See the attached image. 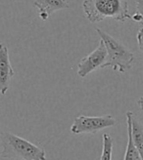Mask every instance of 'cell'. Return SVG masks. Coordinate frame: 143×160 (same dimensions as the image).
<instances>
[{"label":"cell","mask_w":143,"mask_h":160,"mask_svg":"<svg viewBox=\"0 0 143 160\" xmlns=\"http://www.w3.org/2000/svg\"><path fill=\"white\" fill-rule=\"evenodd\" d=\"M113 138L107 133L103 134V148L100 160H112L113 155Z\"/></svg>","instance_id":"cell-10"},{"label":"cell","mask_w":143,"mask_h":160,"mask_svg":"<svg viewBox=\"0 0 143 160\" xmlns=\"http://www.w3.org/2000/svg\"><path fill=\"white\" fill-rule=\"evenodd\" d=\"M116 124V119L112 115L104 116H85L79 115L75 118L73 125L71 126V132L78 134H94Z\"/></svg>","instance_id":"cell-4"},{"label":"cell","mask_w":143,"mask_h":160,"mask_svg":"<svg viewBox=\"0 0 143 160\" xmlns=\"http://www.w3.org/2000/svg\"><path fill=\"white\" fill-rule=\"evenodd\" d=\"M1 158L21 160H46V152L41 148L10 132L2 131Z\"/></svg>","instance_id":"cell-2"},{"label":"cell","mask_w":143,"mask_h":160,"mask_svg":"<svg viewBox=\"0 0 143 160\" xmlns=\"http://www.w3.org/2000/svg\"><path fill=\"white\" fill-rule=\"evenodd\" d=\"M15 70L11 65L9 50L4 43H0V93L5 95L10 87Z\"/></svg>","instance_id":"cell-6"},{"label":"cell","mask_w":143,"mask_h":160,"mask_svg":"<svg viewBox=\"0 0 143 160\" xmlns=\"http://www.w3.org/2000/svg\"><path fill=\"white\" fill-rule=\"evenodd\" d=\"M126 116L130 117L131 123V137L134 146L136 147L138 152L143 160V123L137 120L131 111L126 112Z\"/></svg>","instance_id":"cell-8"},{"label":"cell","mask_w":143,"mask_h":160,"mask_svg":"<svg viewBox=\"0 0 143 160\" xmlns=\"http://www.w3.org/2000/svg\"><path fill=\"white\" fill-rule=\"evenodd\" d=\"M34 6L38 10L37 15L42 21L48 20L55 12L70 8L67 0H34Z\"/></svg>","instance_id":"cell-7"},{"label":"cell","mask_w":143,"mask_h":160,"mask_svg":"<svg viewBox=\"0 0 143 160\" xmlns=\"http://www.w3.org/2000/svg\"><path fill=\"white\" fill-rule=\"evenodd\" d=\"M106 59H107L106 46L104 42H103V40H100L97 48H95L94 51H92L88 56H85L78 62L77 75L83 78L89 73H91L95 69L101 68L103 63L106 62Z\"/></svg>","instance_id":"cell-5"},{"label":"cell","mask_w":143,"mask_h":160,"mask_svg":"<svg viewBox=\"0 0 143 160\" xmlns=\"http://www.w3.org/2000/svg\"><path fill=\"white\" fill-rule=\"evenodd\" d=\"M95 30L100 36V39L103 40L107 49V59L101 68H111L121 73H124L130 69L134 62L133 53L118 39L101 28H97Z\"/></svg>","instance_id":"cell-3"},{"label":"cell","mask_w":143,"mask_h":160,"mask_svg":"<svg viewBox=\"0 0 143 160\" xmlns=\"http://www.w3.org/2000/svg\"><path fill=\"white\" fill-rule=\"evenodd\" d=\"M131 19L143 25V0H136V12L131 16Z\"/></svg>","instance_id":"cell-11"},{"label":"cell","mask_w":143,"mask_h":160,"mask_svg":"<svg viewBox=\"0 0 143 160\" xmlns=\"http://www.w3.org/2000/svg\"><path fill=\"white\" fill-rule=\"evenodd\" d=\"M82 9L85 18L91 23L100 22L107 18L122 22L131 19L126 0H84Z\"/></svg>","instance_id":"cell-1"},{"label":"cell","mask_w":143,"mask_h":160,"mask_svg":"<svg viewBox=\"0 0 143 160\" xmlns=\"http://www.w3.org/2000/svg\"><path fill=\"white\" fill-rule=\"evenodd\" d=\"M136 40H137V44L139 50L143 53V28H141L136 35Z\"/></svg>","instance_id":"cell-12"},{"label":"cell","mask_w":143,"mask_h":160,"mask_svg":"<svg viewBox=\"0 0 143 160\" xmlns=\"http://www.w3.org/2000/svg\"><path fill=\"white\" fill-rule=\"evenodd\" d=\"M126 124H128V145L124 160H142L141 156L138 152L136 147L134 146L132 137H131V123L130 117L126 116Z\"/></svg>","instance_id":"cell-9"},{"label":"cell","mask_w":143,"mask_h":160,"mask_svg":"<svg viewBox=\"0 0 143 160\" xmlns=\"http://www.w3.org/2000/svg\"><path fill=\"white\" fill-rule=\"evenodd\" d=\"M1 134H2V131L0 130V151L2 150V137H1Z\"/></svg>","instance_id":"cell-14"},{"label":"cell","mask_w":143,"mask_h":160,"mask_svg":"<svg viewBox=\"0 0 143 160\" xmlns=\"http://www.w3.org/2000/svg\"><path fill=\"white\" fill-rule=\"evenodd\" d=\"M137 106L139 107L140 111L143 113V97H141V98L138 99V101H137Z\"/></svg>","instance_id":"cell-13"}]
</instances>
